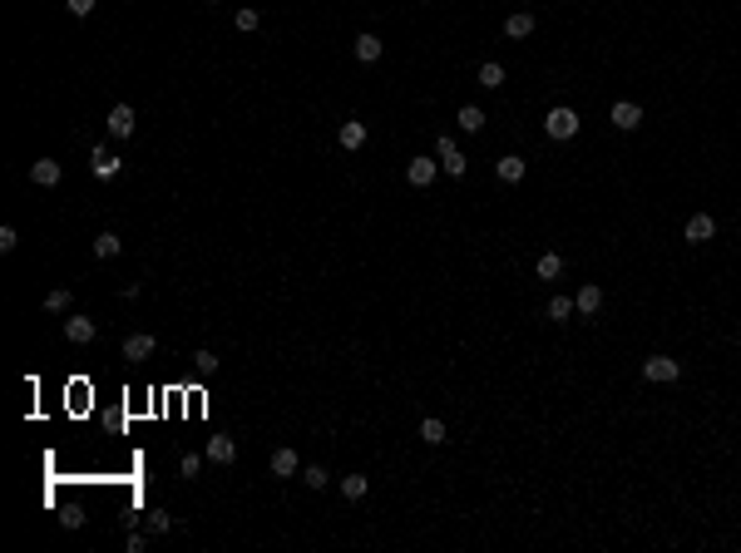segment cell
Returning <instances> with one entry per match:
<instances>
[{"mask_svg":"<svg viewBox=\"0 0 741 553\" xmlns=\"http://www.w3.org/2000/svg\"><path fill=\"white\" fill-rule=\"evenodd\" d=\"M114 173H119V158L99 143V148H94V178H114Z\"/></svg>","mask_w":741,"mask_h":553,"instance_id":"cell-18","label":"cell"},{"mask_svg":"<svg viewBox=\"0 0 741 553\" xmlns=\"http://www.w3.org/2000/svg\"><path fill=\"white\" fill-rule=\"evenodd\" d=\"M642 376H647L652 385H667V380L682 376V366H677L672 356H647V361H642Z\"/></svg>","mask_w":741,"mask_h":553,"instance_id":"cell-2","label":"cell"},{"mask_svg":"<svg viewBox=\"0 0 741 553\" xmlns=\"http://www.w3.org/2000/svg\"><path fill=\"white\" fill-rule=\"evenodd\" d=\"M109 133H114V138H129V133H134V109H129V104H114V109H109Z\"/></svg>","mask_w":741,"mask_h":553,"instance_id":"cell-14","label":"cell"},{"mask_svg":"<svg viewBox=\"0 0 741 553\" xmlns=\"http://www.w3.org/2000/svg\"><path fill=\"white\" fill-rule=\"evenodd\" d=\"M543 133H548V138H558V143H563V138H573V133H578V114L563 109V104H558V109H548V114H543Z\"/></svg>","mask_w":741,"mask_h":553,"instance_id":"cell-1","label":"cell"},{"mask_svg":"<svg viewBox=\"0 0 741 553\" xmlns=\"http://www.w3.org/2000/svg\"><path fill=\"white\" fill-rule=\"evenodd\" d=\"M94 332H99V327H94L90 317H65V336H70L75 346H90V341H94Z\"/></svg>","mask_w":741,"mask_h":553,"instance_id":"cell-11","label":"cell"},{"mask_svg":"<svg viewBox=\"0 0 741 553\" xmlns=\"http://www.w3.org/2000/svg\"><path fill=\"white\" fill-rule=\"evenodd\" d=\"M193 366H198L203 376H212V371H217V356H212V351H198V356H193Z\"/></svg>","mask_w":741,"mask_h":553,"instance_id":"cell-29","label":"cell"},{"mask_svg":"<svg viewBox=\"0 0 741 553\" xmlns=\"http://www.w3.org/2000/svg\"><path fill=\"white\" fill-rule=\"evenodd\" d=\"M292 474H302V459H297L292 444H282V449L272 454V479H292Z\"/></svg>","mask_w":741,"mask_h":553,"instance_id":"cell-7","label":"cell"},{"mask_svg":"<svg viewBox=\"0 0 741 553\" xmlns=\"http://www.w3.org/2000/svg\"><path fill=\"white\" fill-rule=\"evenodd\" d=\"M504 35H509V40L534 35V15H524V10H519V15H509V20H504Z\"/></svg>","mask_w":741,"mask_h":553,"instance_id":"cell-17","label":"cell"},{"mask_svg":"<svg viewBox=\"0 0 741 553\" xmlns=\"http://www.w3.org/2000/svg\"><path fill=\"white\" fill-rule=\"evenodd\" d=\"M15 242H20V232L5 222V227H0V252H15Z\"/></svg>","mask_w":741,"mask_h":553,"instance_id":"cell-31","label":"cell"},{"mask_svg":"<svg viewBox=\"0 0 741 553\" xmlns=\"http://www.w3.org/2000/svg\"><path fill=\"white\" fill-rule=\"evenodd\" d=\"M573 317V297H548V322H568Z\"/></svg>","mask_w":741,"mask_h":553,"instance_id":"cell-23","label":"cell"},{"mask_svg":"<svg viewBox=\"0 0 741 553\" xmlns=\"http://www.w3.org/2000/svg\"><path fill=\"white\" fill-rule=\"evenodd\" d=\"M534 272H539V277H543V282H553V277H558V272H563V257H558V252H543V257H539V262H534Z\"/></svg>","mask_w":741,"mask_h":553,"instance_id":"cell-19","label":"cell"},{"mask_svg":"<svg viewBox=\"0 0 741 553\" xmlns=\"http://www.w3.org/2000/svg\"><path fill=\"white\" fill-rule=\"evenodd\" d=\"M60 524H65V529H80V524H85V514H80V509H65V514H60Z\"/></svg>","mask_w":741,"mask_h":553,"instance_id":"cell-33","label":"cell"},{"mask_svg":"<svg viewBox=\"0 0 741 553\" xmlns=\"http://www.w3.org/2000/svg\"><path fill=\"white\" fill-rule=\"evenodd\" d=\"M302 474H307V484H312V489H321V484H326V479H331V474H326V469H321V464H307V469H302Z\"/></svg>","mask_w":741,"mask_h":553,"instance_id":"cell-30","label":"cell"},{"mask_svg":"<svg viewBox=\"0 0 741 553\" xmlns=\"http://www.w3.org/2000/svg\"><path fill=\"white\" fill-rule=\"evenodd\" d=\"M608 119H613V128H623V133H633L637 124H642V109H637L633 99H618V104L608 109Z\"/></svg>","mask_w":741,"mask_h":553,"instance_id":"cell-5","label":"cell"},{"mask_svg":"<svg viewBox=\"0 0 741 553\" xmlns=\"http://www.w3.org/2000/svg\"><path fill=\"white\" fill-rule=\"evenodd\" d=\"M173 529V514H163V509H148V534H168Z\"/></svg>","mask_w":741,"mask_h":553,"instance_id":"cell-26","label":"cell"},{"mask_svg":"<svg viewBox=\"0 0 741 553\" xmlns=\"http://www.w3.org/2000/svg\"><path fill=\"white\" fill-rule=\"evenodd\" d=\"M480 84H485V89H499V84H504V65H494V60L480 65Z\"/></svg>","mask_w":741,"mask_h":553,"instance_id":"cell-22","label":"cell"},{"mask_svg":"<svg viewBox=\"0 0 741 553\" xmlns=\"http://www.w3.org/2000/svg\"><path fill=\"white\" fill-rule=\"evenodd\" d=\"M524 173H529V163H524V158H514V153H504V158L494 163V178H499V183H519Z\"/></svg>","mask_w":741,"mask_h":553,"instance_id":"cell-12","label":"cell"},{"mask_svg":"<svg viewBox=\"0 0 741 553\" xmlns=\"http://www.w3.org/2000/svg\"><path fill=\"white\" fill-rule=\"evenodd\" d=\"M460 128H465V133H480V128H485V109H480V104H465V109H460Z\"/></svg>","mask_w":741,"mask_h":553,"instance_id":"cell-20","label":"cell"},{"mask_svg":"<svg viewBox=\"0 0 741 553\" xmlns=\"http://www.w3.org/2000/svg\"><path fill=\"white\" fill-rule=\"evenodd\" d=\"M257 25H262V15H257V10H237V30H242V35H252Z\"/></svg>","mask_w":741,"mask_h":553,"instance_id":"cell-28","label":"cell"},{"mask_svg":"<svg viewBox=\"0 0 741 553\" xmlns=\"http://www.w3.org/2000/svg\"><path fill=\"white\" fill-rule=\"evenodd\" d=\"M60 173H65L60 158H35V163H30V183H35V188H55Z\"/></svg>","mask_w":741,"mask_h":553,"instance_id":"cell-4","label":"cell"},{"mask_svg":"<svg viewBox=\"0 0 741 553\" xmlns=\"http://www.w3.org/2000/svg\"><path fill=\"white\" fill-rule=\"evenodd\" d=\"M65 10H70V15H90V10H94V0H65Z\"/></svg>","mask_w":741,"mask_h":553,"instance_id":"cell-34","label":"cell"},{"mask_svg":"<svg viewBox=\"0 0 741 553\" xmlns=\"http://www.w3.org/2000/svg\"><path fill=\"white\" fill-rule=\"evenodd\" d=\"M178 469H183V479H193V474L203 469V454H183V464H178Z\"/></svg>","mask_w":741,"mask_h":553,"instance_id":"cell-32","label":"cell"},{"mask_svg":"<svg viewBox=\"0 0 741 553\" xmlns=\"http://www.w3.org/2000/svg\"><path fill=\"white\" fill-rule=\"evenodd\" d=\"M406 178H411V188H430L435 183V158H411L406 163Z\"/></svg>","mask_w":741,"mask_h":553,"instance_id":"cell-10","label":"cell"},{"mask_svg":"<svg viewBox=\"0 0 741 553\" xmlns=\"http://www.w3.org/2000/svg\"><path fill=\"white\" fill-rule=\"evenodd\" d=\"M682 237H687L692 247H702V242H712V237H717V222L707 218V213H692V218H687V232H682Z\"/></svg>","mask_w":741,"mask_h":553,"instance_id":"cell-6","label":"cell"},{"mask_svg":"<svg viewBox=\"0 0 741 553\" xmlns=\"http://www.w3.org/2000/svg\"><path fill=\"white\" fill-rule=\"evenodd\" d=\"M421 440L425 444H440V440H445V420H421Z\"/></svg>","mask_w":741,"mask_h":553,"instance_id":"cell-27","label":"cell"},{"mask_svg":"<svg viewBox=\"0 0 741 553\" xmlns=\"http://www.w3.org/2000/svg\"><path fill=\"white\" fill-rule=\"evenodd\" d=\"M119 247H124V242H119L114 232H99V237H94V257H99V262H109V257H119Z\"/></svg>","mask_w":741,"mask_h":553,"instance_id":"cell-21","label":"cell"},{"mask_svg":"<svg viewBox=\"0 0 741 553\" xmlns=\"http://www.w3.org/2000/svg\"><path fill=\"white\" fill-rule=\"evenodd\" d=\"M336 143H341L346 153H356V148L366 143V124H361V119H346V124L336 128Z\"/></svg>","mask_w":741,"mask_h":553,"instance_id":"cell-9","label":"cell"},{"mask_svg":"<svg viewBox=\"0 0 741 553\" xmlns=\"http://www.w3.org/2000/svg\"><path fill=\"white\" fill-rule=\"evenodd\" d=\"M153 351H158V341H153L148 332H134L129 341H124V361H148Z\"/></svg>","mask_w":741,"mask_h":553,"instance_id":"cell-8","label":"cell"},{"mask_svg":"<svg viewBox=\"0 0 741 553\" xmlns=\"http://www.w3.org/2000/svg\"><path fill=\"white\" fill-rule=\"evenodd\" d=\"M341 494H346V499H361V494H366V474H346V479H341Z\"/></svg>","mask_w":741,"mask_h":553,"instance_id":"cell-25","label":"cell"},{"mask_svg":"<svg viewBox=\"0 0 741 553\" xmlns=\"http://www.w3.org/2000/svg\"><path fill=\"white\" fill-rule=\"evenodd\" d=\"M381 50H386V45H381V35H356V60H361V65H376V60H381Z\"/></svg>","mask_w":741,"mask_h":553,"instance_id":"cell-16","label":"cell"},{"mask_svg":"<svg viewBox=\"0 0 741 553\" xmlns=\"http://www.w3.org/2000/svg\"><path fill=\"white\" fill-rule=\"evenodd\" d=\"M70 302H75V297H70L65 287H55V292L45 297V312H70Z\"/></svg>","mask_w":741,"mask_h":553,"instance_id":"cell-24","label":"cell"},{"mask_svg":"<svg viewBox=\"0 0 741 553\" xmlns=\"http://www.w3.org/2000/svg\"><path fill=\"white\" fill-rule=\"evenodd\" d=\"M435 153H440V163H445L450 178H465V153L455 148V138H435Z\"/></svg>","mask_w":741,"mask_h":553,"instance_id":"cell-3","label":"cell"},{"mask_svg":"<svg viewBox=\"0 0 741 553\" xmlns=\"http://www.w3.org/2000/svg\"><path fill=\"white\" fill-rule=\"evenodd\" d=\"M203 454H208L212 464H232V459H237V444L227 440V435H208V449H203Z\"/></svg>","mask_w":741,"mask_h":553,"instance_id":"cell-13","label":"cell"},{"mask_svg":"<svg viewBox=\"0 0 741 553\" xmlns=\"http://www.w3.org/2000/svg\"><path fill=\"white\" fill-rule=\"evenodd\" d=\"M603 307V287H578V297H573V312L578 317H593Z\"/></svg>","mask_w":741,"mask_h":553,"instance_id":"cell-15","label":"cell"}]
</instances>
